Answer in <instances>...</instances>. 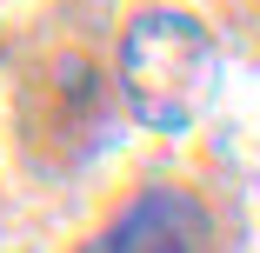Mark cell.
<instances>
[{
  "label": "cell",
  "mask_w": 260,
  "mask_h": 253,
  "mask_svg": "<svg viewBox=\"0 0 260 253\" xmlns=\"http://www.w3.org/2000/svg\"><path fill=\"white\" fill-rule=\"evenodd\" d=\"M120 87L140 127H187L214 93V40L180 14H140L120 40Z\"/></svg>",
  "instance_id": "6da1fadb"
},
{
  "label": "cell",
  "mask_w": 260,
  "mask_h": 253,
  "mask_svg": "<svg viewBox=\"0 0 260 253\" xmlns=\"http://www.w3.org/2000/svg\"><path fill=\"white\" fill-rule=\"evenodd\" d=\"M100 246H167V253H180V246H214V227H207V207L193 193L153 187L127 207L120 227L100 233Z\"/></svg>",
  "instance_id": "7a4b0ae2"
}]
</instances>
